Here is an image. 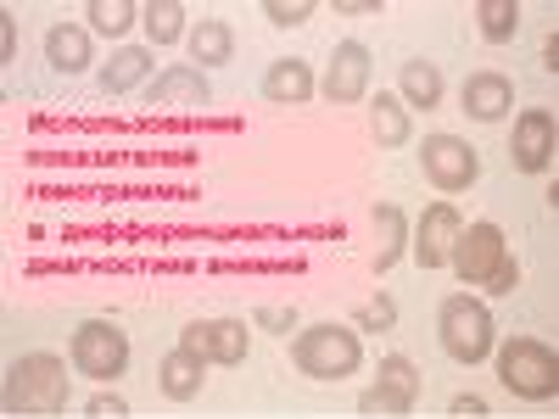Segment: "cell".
Wrapping results in <instances>:
<instances>
[{
  "label": "cell",
  "mask_w": 559,
  "mask_h": 419,
  "mask_svg": "<svg viewBox=\"0 0 559 419\" xmlns=\"http://www.w3.org/2000/svg\"><path fill=\"white\" fill-rule=\"evenodd\" d=\"M448 414H453V419H459V414H464V419H481V414H487V403H481V397H453V403H448Z\"/></svg>",
  "instance_id": "32"
},
{
  "label": "cell",
  "mask_w": 559,
  "mask_h": 419,
  "mask_svg": "<svg viewBox=\"0 0 559 419\" xmlns=\"http://www.w3.org/2000/svg\"><path fill=\"white\" fill-rule=\"evenodd\" d=\"M263 17H269L274 28H297V23H308V17H313V0H269Z\"/></svg>",
  "instance_id": "26"
},
{
  "label": "cell",
  "mask_w": 559,
  "mask_h": 419,
  "mask_svg": "<svg viewBox=\"0 0 559 419\" xmlns=\"http://www.w3.org/2000/svg\"><path fill=\"white\" fill-rule=\"evenodd\" d=\"M179 347H191L202 363L236 369L247 358V324L241 319H191V324H185V336H179Z\"/></svg>",
  "instance_id": "8"
},
{
  "label": "cell",
  "mask_w": 559,
  "mask_h": 419,
  "mask_svg": "<svg viewBox=\"0 0 559 419\" xmlns=\"http://www.w3.org/2000/svg\"><path fill=\"white\" fill-rule=\"evenodd\" d=\"M369 134H376V146H386V152L408 146V140H414L408 107L397 96H369Z\"/></svg>",
  "instance_id": "20"
},
{
  "label": "cell",
  "mask_w": 559,
  "mask_h": 419,
  "mask_svg": "<svg viewBox=\"0 0 559 419\" xmlns=\"http://www.w3.org/2000/svg\"><path fill=\"white\" fill-rule=\"evenodd\" d=\"M68 347H73V363L84 369L90 381H118L129 369V336L118 331L112 319H84Z\"/></svg>",
  "instance_id": "5"
},
{
  "label": "cell",
  "mask_w": 559,
  "mask_h": 419,
  "mask_svg": "<svg viewBox=\"0 0 559 419\" xmlns=\"http://www.w3.org/2000/svg\"><path fill=\"white\" fill-rule=\"evenodd\" d=\"M503 252H509V247H503V229H498V224H464L459 241H453V252H448V263L459 268V279L481 286V279L498 268Z\"/></svg>",
  "instance_id": "11"
},
{
  "label": "cell",
  "mask_w": 559,
  "mask_h": 419,
  "mask_svg": "<svg viewBox=\"0 0 559 419\" xmlns=\"http://www.w3.org/2000/svg\"><path fill=\"white\" fill-rule=\"evenodd\" d=\"M437 342H442V352H448L453 363H464V369L487 363L492 347H498L487 302H476V297H448L442 313H437Z\"/></svg>",
  "instance_id": "4"
},
{
  "label": "cell",
  "mask_w": 559,
  "mask_h": 419,
  "mask_svg": "<svg viewBox=\"0 0 559 419\" xmlns=\"http://www.w3.org/2000/svg\"><path fill=\"white\" fill-rule=\"evenodd\" d=\"M45 62H51L57 73H90V62H96V39H90L84 23H57L51 34H45Z\"/></svg>",
  "instance_id": "15"
},
{
  "label": "cell",
  "mask_w": 559,
  "mask_h": 419,
  "mask_svg": "<svg viewBox=\"0 0 559 419\" xmlns=\"http://www.w3.org/2000/svg\"><path fill=\"white\" fill-rule=\"evenodd\" d=\"M12 57H17V23H12V12H0V62L12 68Z\"/></svg>",
  "instance_id": "30"
},
{
  "label": "cell",
  "mask_w": 559,
  "mask_h": 419,
  "mask_svg": "<svg viewBox=\"0 0 559 419\" xmlns=\"http://www.w3.org/2000/svg\"><path fill=\"white\" fill-rule=\"evenodd\" d=\"M397 101L414 107V112L442 107V73H437V62H426V57L403 62V73H397Z\"/></svg>",
  "instance_id": "18"
},
{
  "label": "cell",
  "mask_w": 559,
  "mask_h": 419,
  "mask_svg": "<svg viewBox=\"0 0 559 419\" xmlns=\"http://www.w3.org/2000/svg\"><path fill=\"white\" fill-rule=\"evenodd\" d=\"M376 229H381V258H376V274H386V268H397V258L408 252V218H403V207L381 202V207H376Z\"/></svg>",
  "instance_id": "22"
},
{
  "label": "cell",
  "mask_w": 559,
  "mask_h": 419,
  "mask_svg": "<svg viewBox=\"0 0 559 419\" xmlns=\"http://www.w3.org/2000/svg\"><path fill=\"white\" fill-rule=\"evenodd\" d=\"M476 28H481L487 45H509L515 28H521V7H515V0H481V7H476Z\"/></svg>",
  "instance_id": "23"
},
{
  "label": "cell",
  "mask_w": 559,
  "mask_h": 419,
  "mask_svg": "<svg viewBox=\"0 0 559 419\" xmlns=\"http://www.w3.org/2000/svg\"><path fill=\"white\" fill-rule=\"evenodd\" d=\"M554 140H559L554 112H548V107H532V112L515 118V134H509V157H515L521 173H548V168H554Z\"/></svg>",
  "instance_id": "10"
},
{
  "label": "cell",
  "mask_w": 559,
  "mask_h": 419,
  "mask_svg": "<svg viewBox=\"0 0 559 419\" xmlns=\"http://www.w3.org/2000/svg\"><path fill=\"white\" fill-rule=\"evenodd\" d=\"M313 89H319V79L302 57H280L263 73V101H274V107H302V101H313Z\"/></svg>",
  "instance_id": "14"
},
{
  "label": "cell",
  "mask_w": 559,
  "mask_h": 419,
  "mask_svg": "<svg viewBox=\"0 0 559 419\" xmlns=\"http://www.w3.org/2000/svg\"><path fill=\"white\" fill-rule=\"evenodd\" d=\"M481 286H487L492 297H509V291H515V286H521V263H515V258H509V252H503V258H498V268H492V274L481 279Z\"/></svg>",
  "instance_id": "28"
},
{
  "label": "cell",
  "mask_w": 559,
  "mask_h": 419,
  "mask_svg": "<svg viewBox=\"0 0 559 419\" xmlns=\"http://www.w3.org/2000/svg\"><path fill=\"white\" fill-rule=\"evenodd\" d=\"M157 386H163L168 403H191V397L202 392V358H197L191 347H174V352L163 358V369H157Z\"/></svg>",
  "instance_id": "19"
},
{
  "label": "cell",
  "mask_w": 559,
  "mask_h": 419,
  "mask_svg": "<svg viewBox=\"0 0 559 419\" xmlns=\"http://www.w3.org/2000/svg\"><path fill=\"white\" fill-rule=\"evenodd\" d=\"M292 363L302 369L308 381H347L353 369L364 363V347H358V331L353 324H308V331H297L292 342Z\"/></svg>",
  "instance_id": "1"
},
{
  "label": "cell",
  "mask_w": 559,
  "mask_h": 419,
  "mask_svg": "<svg viewBox=\"0 0 559 419\" xmlns=\"http://www.w3.org/2000/svg\"><path fill=\"white\" fill-rule=\"evenodd\" d=\"M146 79H157L152 73V51H146V45H123V51L102 68V96H129V89H140V84H146Z\"/></svg>",
  "instance_id": "17"
},
{
  "label": "cell",
  "mask_w": 559,
  "mask_h": 419,
  "mask_svg": "<svg viewBox=\"0 0 559 419\" xmlns=\"http://www.w3.org/2000/svg\"><path fill=\"white\" fill-rule=\"evenodd\" d=\"M369 73H376L369 45H364V39H342L336 57H331V68H324V101H336V107L364 101V96H369Z\"/></svg>",
  "instance_id": "9"
},
{
  "label": "cell",
  "mask_w": 559,
  "mask_h": 419,
  "mask_svg": "<svg viewBox=\"0 0 559 419\" xmlns=\"http://www.w3.org/2000/svg\"><path fill=\"white\" fill-rule=\"evenodd\" d=\"M419 168H426V179L437 184V191H471L476 173H481V157L471 140H459V134H426L419 140Z\"/></svg>",
  "instance_id": "6"
},
{
  "label": "cell",
  "mask_w": 559,
  "mask_h": 419,
  "mask_svg": "<svg viewBox=\"0 0 559 419\" xmlns=\"http://www.w3.org/2000/svg\"><path fill=\"white\" fill-rule=\"evenodd\" d=\"M509 107H515V84H509L503 73L481 68V73L464 79V112H471L476 123H503Z\"/></svg>",
  "instance_id": "13"
},
{
  "label": "cell",
  "mask_w": 559,
  "mask_h": 419,
  "mask_svg": "<svg viewBox=\"0 0 559 419\" xmlns=\"http://www.w3.org/2000/svg\"><path fill=\"white\" fill-rule=\"evenodd\" d=\"M84 414H90V419H118V414H129V403H123V397H90Z\"/></svg>",
  "instance_id": "31"
},
{
  "label": "cell",
  "mask_w": 559,
  "mask_h": 419,
  "mask_svg": "<svg viewBox=\"0 0 559 419\" xmlns=\"http://www.w3.org/2000/svg\"><path fill=\"white\" fill-rule=\"evenodd\" d=\"M459 207L453 202H431L426 213H419V224H414V252H419V268H442L448 263V252H453V241H459Z\"/></svg>",
  "instance_id": "12"
},
{
  "label": "cell",
  "mask_w": 559,
  "mask_h": 419,
  "mask_svg": "<svg viewBox=\"0 0 559 419\" xmlns=\"http://www.w3.org/2000/svg\"><path fill=\"white\" fill-rule=\"evenodd\" d=\"M146 39L152 45L185 39V7H179V0H152V7H146Z\"/></svg>",
  "instance_id": "25"
},
{
  "label": "cell",
  "mask_w": 559,
  "mask_h": 419,
  "mask_svg": "<svg viewBox=\"0 0 559 419\" xmlns=\"http://www.w3.org/2000/svg\"><path fill=\"white\" fill-rule=\"evenodd\" d=\"M229 57H236V34H229L224 23L207 17V23L191 28V62H197V68H224Z\"/></svg>",
  "instance_id": "21"
},
{
  "label": "cell",
  "mask_w": 559,
  "mask_h": 419,
  "mask_svg": "<svg viewBox=\"0 0 559 419\" xmlns=\"http://www.w3.org/2000/svg\"><path fill=\"white\" fill-rule=\"evenodd\" d=\"M258 324L274 336H286V331H297V313L292 308H258Z\"/></svg>",
  "instance_id": "29"
},
{
  "label": "cell",
  "mask_w": 559,
  "mask_h": 419,
  "mask_svg": "<svg viewBox=\"0 0 559 419\" xmlns=\"http://www.w3.org/2000/svg\"><path fill=\"white\" fill-rule=\"evenodd\" d=\"M498 381L526 403H554L559 397V358L537 336H509L498 352Z\"/></svg>",
  "instance_id": "3"
},
{
  "label": "cell",
  "mask_w": 559,
  "mask_h": 419,
  "mask_svg": "<svg viewBox=\"0 0 559 419\" xmlns=\"http://www.w3.org/2000/svg\"><path fill=\"white\" fill-rule=\"evenodd\" d=\"M342 17H364V12H381V0H336Z\"/></svg>",
  "instance_id": "33"
},
{
  "label": "cell",
  "mask_w": 559,
  "mask_h": 419,
  "mask_svg": "<svg viewBox=\"0 0 559 419\" xmlns=\"http://www.w3.org/2000/svg\"><path fill=\"white\" fill-rule=\"evenodd\" d=\"M414 403H419V369L403 352H386L376 386L358 397V414H414Z\"/></svg>",
  "instance_id": "7"
},
{
  "label": "cell",
  "mask_w": 559,
  "mask_h": 419,
  "mask_svg": "<svg viewBox=\"0 0 559 419\" xmlns=\"http://www.w3.org/2000/svg\"><path fill=\"white\" fill-rule=\"evenodd\" d=\"M68 403V369L51 352H23L7 369V414H62Z\"/></svg>",
  "instance_id": "2"
},
{
  "label": "cell",
  "mask_w": 559,
  "mask_h": 419,
  "mask_svg": "<svg viewBox=\"0 0 559 419\" xmlns=\"http://www.w3.org/2000/svg\"><path fill=\"white\" fill-rule=\"evenodd\" d=\"M168 101H185V107H207L213 101V84L185 62V68H168L146 84V107H168Z\"/></svg>",
  "instance_id": "16"
},
{
  "label": "cell",
  "mask_w": 559,
  "mask_h": 419,
  "mask_svg": "<svg viewBox=\"0 0 559 419\" xmlns=\"http://www.w3.org/2000/svg\"><path fill=\"white\" fill-rule=\"evenodd\" d=\"M140 23V7H129V0H90V34H134Z\"/></svg>",
  "instance_id": "24"
},
{
  "label": "cell",
  "mask_w": 559,
  "mask_h": 419,
  "mask_svg": "<svg viewBox=\"0 0 559 419\" xmlns=\"http://www.w3.org/2000/svg\"><path fill=\"white\" fill-rule=\"evenodd\" d=\"M392 324H397L392 297H369V302H358V331H392Z\"/></svg>",
  "instance_id": "27"
}]
</instances>
